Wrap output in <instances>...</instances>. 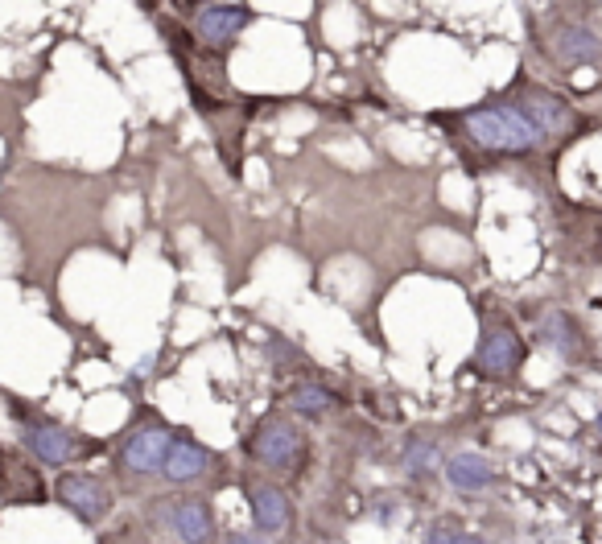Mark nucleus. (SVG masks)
Segmentation results:
<instances>
[{
    "label": "nucleus",
    "instance_id": "nucleus-9",
    "mask_svg": "<svg viewBox=\"0 0 602 544\" xmlns=\"http://www.w3.org/2000/svg\"><path fill=\"white\" fill-rule=\"evenodd\" d=\"M21 441H25L29 454L38 458L42 466H54V470L71 466V462L79 458V446H83V441H79L71 429H58V425H25V429H21Z\"/></svg>",
    "mask_w": 602,
    "mask_h": 544
},
{
    "label": "nucleus",
    "instance_id": "nucleus-2",
    "mask_svg": "<svg viewBox=\"0 0 602 544\" xmlns=\"http://www.w3.org/2000/svg\"><path fill=\"white\" fill-rule=\"evenodd\" d=\"M520 112L537 124V132L545 136V141H561V136H574L582 128V116L578 108L570 104L565 95L549 91V87H537V83H516V91H508Z\"/></svg>",
    "mask_w": 602,
    "mask_h": 544
},
{
    "label": "nucleus",
    "instance_id": "nucleus-3",
    "mask_svg": "<svg viewBox=\"0 0 602 544\" xmlns=\"http://www.w3.org/2000/svg\"><path fill=\"white\" fill-rule=\"evenodd\" d=\"M545 50L565 71H574V66H602V33L586 25L582 17H557L545 33Z\"/></svg>",
    "mask_w": 602,
    "mask_h": 544
},
{
    "label": "nucleus",
    "instance_id": "nucleus-1",
    "mask_svg": "<svg viewBox=\"0 0 602 544\" xmlns=\"http://www.w3.org/2000/svg\"><path fill=\"white\" fill-rule=\"evenodd\" d=\"M458 124L466 132V141H475L487 153L524 157V153H537L545 145V136L520 112V104L512 95H495V99H487V104L458 112Z\"/></svg>",
    "mask_w": 602,
    "mask_h": 544
},
{
    "label": "nucleus",
    "instance_id": "nucleus-13",
    "mask_svg": "<svg viewBox=\"0 0 602 544\" xmlns=\"http://www.w3.org/2000/svg\"><path fill=\"white\" fill-rule=\"evenodd\" d=\"M446 479L458 491H483V487L495 483V466L483 454H454L446 462Z\"/></svg>",
    "mask_w": 602,
    "mask_h": 544
},
{
    "label": "nucleus",
    "instance_id": "nucleus-7",
    "mask_svg": "<svg viewBox=\"0 0 602 544\" xmlns=\"http://www.w3.org/2000/svg\"><path fill=\"white\" fill-rule=\"evenodd\" d=\"M252 454L273 466V470H289L297 458H301V433L293 421L285 417H264L260 429L252 433Z\"/></svg>",
    "mask_w": 602,
    "mask_h": 544
},
{
    "label": "nucleus",
    "instance_id": "nucleus-6",
    "mask_svg": "<svg viewBox=\"0 0 602 544\" xmlns=\"http://www.w3.org/2000/svg\"><path fill=\"white\" fill-rule=\"evenodd\" d=\"M520 363H524V338L508 322L487 326L483 338H479V351H475V367L483 371V376L508 380V376L520 371Z\"/></svg>",
    "mask_w": 602,
    "mask_h": 544
},
{
    "label": "nucleus",
    "instance_id": "nucleus-18",
    "mask_svg": "<svg viewBox=\"0 0 602 544\" xmlns=\"http://www.w3.org/2000/svg\"><path fill=\"white\" fill-rule=\"evenodd\" d=\"M227 544H260V540H256V536H248V532H231V536H227Z\"/></svg>",
    "mask_w": 602,
    "mask_h": 544
},
{
    "label": "nucleus",
    "instance_id": "nucleus-17",
    "mask_svg": "<svg viewBox=\"0 0 602 544\" xmlns=\"http://www.w3.org/2000/svg\"><path fill=\"white\" fill-rule=\"evenodd\" d=\"M425 544H487V540L475 532H462L458 524H433L425 532Z\"/></svg>",
    "mask_w": 602,
    "mask_h": 544
},
{
    "label": "nucleus",
    "instance_id": "nucleus-12",
    "mask_svg": "<svg viewBox=\"0 0 602 544\" xmlns=\"http://www.w3.org/2000/svg\"><path fill=\"white\" fill-rule=\"evenodd\" d=\"M170 520L186 544H211L215 540V520H211V507L203 499H182L170 512Z\"/></svg>",
    "mask_w": 602,
    "mask_h": 544
},
{
    "label": "nucleus",
    "instance_id": "nucleus-4",
    "mask_svg": "<svg viewBox=\"0 0 602 544\" xmlns=\"http://www.w3.org/2000/svg\"><path fill=\"white\" fill-rule=\"evenodd\" d=\"M252 25V9L248 5H203L194 17V38L198 46H207L215 54H227L240 42V33Z\"/></svg>",
    "mask_w": 602,
    "mask_h": 544
},
{
    "label": "nucleus",
    "instance_id": "nucleus-11",
    "mask_svg": "<svg viewBox=\"0 0 602 544\" xmlns=\"http://www.w3.org/2000/svg\"><path fill=\"white\" fill-rule=\"evenodd\" d=\"M248 503H252L256 528H264V532H285V524H289V499H285L281 487H273V483H252V487H248Z\"/></svg>",
    "mask_w": 602,
    "mask_h": 544
},
{
    "label": "nucleus",
    "instance_id": "nucleus-5",
    "mask_svg": "<svg viewBox=\"0 0 602 544\" xmlns=\"http://www.w3.org/2000/svg\"><path fill=\"white\" fill-rule=\"evenodd\" d=\"M54 495H58V503L66 507V512H75L87 524H99L112 512V491H108V483H99L95 474H79V470L58 474Z\"/></svg>",
    "mask_w": 602,
    "mask_h": 544
},
{
    "label": "nucleus",
    "instance_id": "nucleus-19",
    "mask_svg": "<svg viewBox=\"0 0 602 544\" xmlns=\"http://www.w3.org/2000/svg\"><path fill=\"white\" fill-rule=\"evenodd\" d=\"M594 429H598V437H602V413H598V417H594Z\"/></svg>",
    "mask_w": 602,
    "mask_h": 544
},
{
    "label": "nucleus",
    "instance_id": "nucleus-10",
    "mask_svg": "<svg viewBox=\"0 0 602 544\" xmlns=\"http://www.w3.org/2000/svg\"><path fill=\"white\" fill-rule=\"evenodd\" d=\"M207 466H211V450H203L198 441L174 437L170 454H165V462H161V474L170 483H194L198 474H207Z\"/></svg>",
    "mask_w": 602,
    "mask_h": 544
},
{
    "label": "nucleus",
    "instance_id": "nucleus-15",
    "mask_svg": "<svg viewBox=\"0 0 602 544\" xmlns=\"http://www.w3.org/2000/svg\"><path fill=\"white\" fill-rule=\"evenodd\" d=\"M433 466H438V446H433V441H421V437H409V446H405V470H409V474H429Z\"/></svg>",
    "mask_w": 602,
    "mask_h": 544
},
{
    "label": "nucleus",
    "instance_id": "nucleus-14",
    "mask_svg": "<svg viewBox=\"0 0 602 544\" xmlns=\"http://www.w3.org/2000/svg\"><path fill=\"white\" fill-rule=\"evenodd\" d=\"M330 408H334V392H330L326 384H297V392H293V413L318 421V417L330 413Z\"/></svg>",
    "mask_w": 602,
    "mask_h": 544
},
{
    "label": "nucleus",
    "instance_id": "nucleus-8",
    "mask_svg": "<svg viewBox=\"0 0 602 544\" xmlns=\"http://www.w3.org/2000/svg\"><path fill=\"white\" fill-rule=\"evenodd\" d=\"M174 446V429L170 425H149V429H137L124 450H120V466L128 474H161V462Z\"/></svg>",
    "mask_w": 602,
    "mask_h": 544
},
{
    "label": "nucleus",
    "instance_id": "nucleus-16",
    "mask_svg": "<svg viewBox=\"0 0 602 544\" xmlns=\"http://www.w3.org/2000/svg\"><path fill=\"white\" fill-rule=\"evenodd\" d=\"M545 338H553L561 355H574V351H578V326H574V318H565V314H553V318H549Z\"/></svg>",
    "mask_w": 602,
    "mask_h": 544
}]
</instances>
